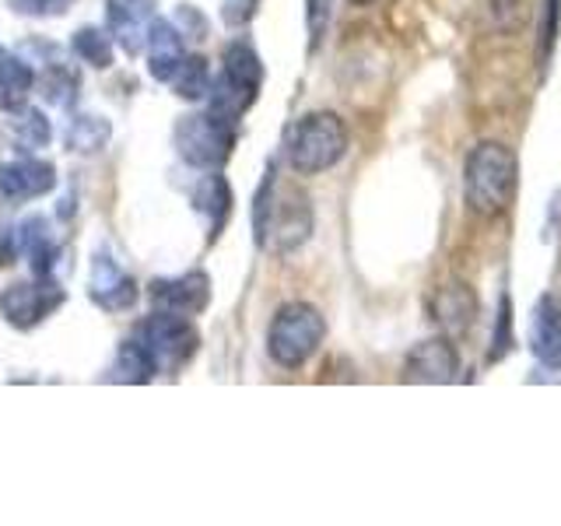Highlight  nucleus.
Segmentation results:
<instances>
[{"label":"nucleus","instance_id":"28","mask_svg":"<svg viewBox=\"0 0 561 526\" xmlns=\"http://www.w3.org/2000/svg\"><path fill=\"white\" fill-rule=\"evenodd\" d=\"M260 0H221V14L228 25H245L256 14Z\"/></svg>","mask_w":561,"mask_h":526},{"label":"nucleus","instance_id":"16","mask_svg":"<svg viewBox=\"0 0 561 526\" xmlns=\"http://www.w3.org/2000/svg\"><path fill=\"white\" fill-rule=\"evenodd\" d=\"M193 204H197V210L204 215V221L210 228V239H218L228 215H232V186H228L225 175H218V172L204 175L197 190H193Z\"/></svg>","mask_w":561,"mask_h":526},{"label":"nucleus","instance_id":"21","mask_svg":"<svg viewBox=\"0 0 561 526\" xmlns=\"http://www.w3.org/2000/svg\"><path fill=\"white\" fill-rule=\"evenodd\" d=\"M154 373H158V368H154L151 355L137 338H130L127 344H119L116 365H113V379H119V382H148Z\"/></svg>","mask_w":561,"mask_h":526},{"label":"nucleus","instance_id":"3","mask_svg":"<svg viewBox=\"0 0 561 526\" xmlns=\"http://www.w3.org/2000/svg\"><path fill=\"white\" fill-rule=\"evenodd\" d=\"M288 165L298 175H320L347 155V123L337 113H306L291 123L285 140Z\"/></svg>","mask_w":561,"mask_h":526},{"label":"nucleus","instance_id":"22","mask_svg":"<svg viewBox=\"0 0 561 526\" xmlns=\"http://www.w3.org/2000/svg\"><path fill=\"white\" fill-rule=\"evenodd\" d=\"M110 134H113V127L105 116H75L70 119V130H67V145H70V151L92 155V151L105 148Z\"/></svg>","mask_w":561,"mask_h":526},{"label":"nucleus","instance_id":"13","mask_svg":"<svg viewBox=\"0 0 561 526\" xmlns=\"http://www.w3.org/2000/svg\"><path fill=\"white\" fill-rule=\"evenodd\" d=\"M151 298H154V306L165 309V312L197 316L210 302V277L204 271H190V274L172 277V281H154Z\"/></svg>","mask_w":561,"mask_h":526},{"label":"nucleus","instance_id":"1","mask_svg":"<svg viewBox=\"0 0 561 526\" xmlns=\"http://www.w3.org/2000/svg\"><path fill=\"white\" fill-rule=\"evenodd\" d=\"M519 158L502 140H481L463 165V201L473 215L499 218L516 204Z\"/></svg>","mask_w":561,"mask_h":526},{"label":"nucleus","instance_id":"2","mask_svg":"<svg viewBox=\"0 0 561 526\" xmlns=\"http://www.w3.org/2000/svg\"><path fill=\"white\" fill-rule=\"evenodd\" d=\"M256 242L267 253H291L312 232V207L309 197L295 186H280L274 169L256 193Z\"/></svg>","mask_w":561,"mask_h":526},{"label":"nucleus","instance_id":"18","mask_svg":"<svg viewBox=\"0 0 561 526\" xmlns=\"http://www.w3.org/2000/svg\"><path fill=\"white\" fill-rule=\"evenodd\" d=\"M18 245L25 250L35 274H49L53 260H57V239H53L46 218H28L18 232Z\"/></svg>","mask_w":561,"mask_h":526},{"label":"nucleus","instance_id":"10","mask_svg":"<svg viewBox=\"0 0 561 526\" xmlns=\"http://www.w3.org/2000/svg\"><path fill=\"white\" fill-rule=\"evenodd\" d=\"M460 373V355L446 338H432L421 341L408 362H403V379L408 382H432V386H446Z\"/></svg>","mask_w":561,"mask_h":526},{"label":"nucleus","instance_id":"26","mask_svg":"<svg viewBox=\"0 0 561 526\" xmlns=\"http://www.w3.org/2000/svg\"><path fill=\"white\" fill-rule=\"evenodd\" d=\"M558 22H561V0L543 4V25H540V60H548L558 46Z\"/></svg>","mask_w":561,"mask_h":526},{"label":"nucleus","instance_id":"12","mask_svg":"<svg viewBox=\"0 0 561 526\" xmlns=\"http://www.w3.org/2000/svg\"><path fill=\"white\" fill-rule=\"evenodd\" d=\"M57 186V169L43 158H14L0 165V197L8 201H35Z\"/></svg>","mask_w":561,"mask_h":526},{"label":"nucleus","instance_id":"25","mask_svg":"<svg viewBox=\"0 0 561 526\" xmlns=\"http://www.w3.org/2000/svg\"><path fill=\"white\" fill-rule=\"evenodd\" d=\"M78 0H8V8L18 14H32V18H53V14H67Z\"/></svg>","mask_w":561,"mask_h":526},{"label":"nucleus","instance_id":"5","mask_svg":"<svg viewBox=\"0 0 561 526\" xmlns=\"http://www.w3.org/2000/svg\"><path fill=\"white\" fill-rule=\"evenodd\" d=\"M327 338V320L309 302L280 306L267 330V351L280 368H302Z\"/></svg>","mask_w":561,"mask_h":526},{"label":"nucleus","instance_id":"8","mask_svg":"<svg viewBox=\"0 0 561 526\" xmlns=\"http://www.w3.org/2000/svg\"><path fill=\"white\" fill-rule=\"evenodd\" d=\"M64 302H67V291L57 281H49L46 274H35V281H28V285H11L0 295V312H4V320L14 323L18 330H32V327H39L46 316L57 312Z\"/></svg>","mask_w":561,"mask_h":526},{"label":"nucleus","instance_id":"4","mask_svg":"<svg viewBox=\"0 0 561 526\" xmlns=\"http://www.w3.org/2000/svg\"><path fill=\"white\" fill-rule=\"evenodd\" d=\"M221 64H225L221 78L210 84V92H207V110L228 123H239L260 95L263 64L253 53V46H245V43H228Z\"/></svg>","mask_w":561,"mask_h":526},{"label":"nucleus","instance_id":"11","mask_svg":"<svg viewBox=\"0 0 561 526\" xmlns=\"http://www.w3.org/2000/svg\"><path fill=\"white\" fill-rule=\"evenodd\" d=\"M137 285L134 277L119 267L116 260L110 256H95L92 260V271H88V298L99 306V309H110V312H119V309H130L137 302Z\"/></svg>","mask_w":561,"mask_h":526},{"label":"nucleus","instance_id":"7","mask_svg":"<svg viewBox=\"0 0 561 526\" xmlns=\"http://www.w3.org/2000/svg\"><path fill=\"white\" fill-rule=\"evenodd\" d=\"M134 338L145 344L158 373H175V368H183L201 347V333L190 323V316L165 312V309H158L154 316H148V320H140Z\"/></svg>","mask_w":561,"mask_h":526},{"label":"nucleus","instance_id":"24","mask_svg":"<svg viewBox=\"0 0 561 526\" xmlns=\"http://www.w3.org/2000/svg\"><path fill=\"white\" fill-rule=\"evenodd\" d=\"M11 137L14 145L22 151H35V148H46L49 145V119L39 113V110H22L14 119H11Z\"/></svg>","mask_w":561,"mask_h":526},{"label":"nucleus","instance_id":"19","mask_svg":"<svg viewBox=\"0 0 561 526\" xmlns=\"http://www.w3.org/2000/svg\"><path fill=\"white\" fill-rule=\"evenodd\" d=\"M473 312H478V302H473L470 288L463 285H446L435 295V320L446 330H467L473 323Z\"/></svg>","mask_w":561,"mask_h":526},{"label":"nucleus","instance_id":"27","mask_svg":"<svg viewBox=\"0 0 561 526\" xmlns=\"http://www.w3.org/2000/svg\"><path fill=\"white\" fill-rule=\"evenodd\" d=\"M508 347H513V302L502 298L499 330H495V338H491V358H502Z\"/></svg>","mask_w":561,"mask_h":526},{"label":"nucleus","instance_id":"6","mask_svg":"<svg viewBox=\"0 0 561 526\" xmlns=\"http://www.w3.org/2000/svg\"><path fill=\"white\" fill-rule=\"evenodd\" d=\"M175 151L193 169L218 172L236 151V123H228L215 113H190L175 123Z\"/></svg>","mask_w":561,"mask_h":526},{"label":"nucleus","instance_id":"9","mask_svg":"<svg viewBox=\"0 0 561 526\" xmlns=\"http://www.w3.org/2000/svg\"><path fill=\"white\" fill-rule=\"evenodd\" d=\"M105 18H110L113 43H119L123 53L137 57L148 46V35L154 25V0H110Z\"/></svg>","mask_w":561,"mask_h":526},{"label":"nucleus","instance_id":"29","mask_svg":"<svg viewBox=\"0 0 561 526\" xmlns=\"http://www.w3.org/2000/svg\"><path fill=\"white\" fill-rule=\"evenodd\" d=\"M351 4H373V0H351Z\"/></svg>","mask_w":561,"mask_h":526},{"label":"nucleus","instance_id":"20","mask_svg":"<svg viewBox=\"0 0 561 526\" xmlns=\"http://www.w3.org/2000/svg\"><path fill=\"white\" fill-rule=\"evenodd\" d=\"M172 92L186 99V102H197L210 92V67L204 57H183V64L175 67V75L169 78Z\"/></svg>","mask_w":561,"mask_h":526},{"label":"nucleus","instance_id":"15","mask_svg":"<svg viewBox=\"0 0 561 526\" xmlns=\"http://www.w3.org/2000/svg\"><path fill=\"white\" fill-rule=\"evenodd\" d=\"M183 57H186V49H183L180 25L154 18L151 35H148V70H151V78L169 81L175 75V67L183 64Z\"/></svg>","mask_w":561,"mask_h":526},{"label":"nucleus","instance_id":"14","mask_svg":"<svg viewBox=\"0 0 561 526\" xmlns=\"http://www.w3.org/2000/svg\"><path fill=\"white\" fill-rule=\"evenodd\" d=\"M530 351L543 368H561V302L543 295L530 320Z\"/></svg>","mask_w":561,"mask_h":526},{"label":"nucleus","instance_id":"23","mask_svg":"<svg viewBox=\"0 0 561 526\" xmlns=\"http://www.w3.org/2000/svg\"><path fill=\"white\" fill-rule=\"evenodd\" d=\"M70 49L95 70H105L113 64V35H105L102 28H92V25L78 28L75 39H70Z\"/></svg>","mask_w":561,"mask_h":526},{"label":"nucleus","instance_id":"17","mask_svg":"<svg viewBox=\"0 0 561 526\" xmlns=\"http://www.w3.org/2000/svg\"><path fill=\"white\" fill-rule=\"evenodd\" d=\"M35 84L32 67L18 57V53L0 49V110L4 113H18L25 105L28 92Z\"/></svg>","mask_w":561,"mask_h":526}]
</instances>
